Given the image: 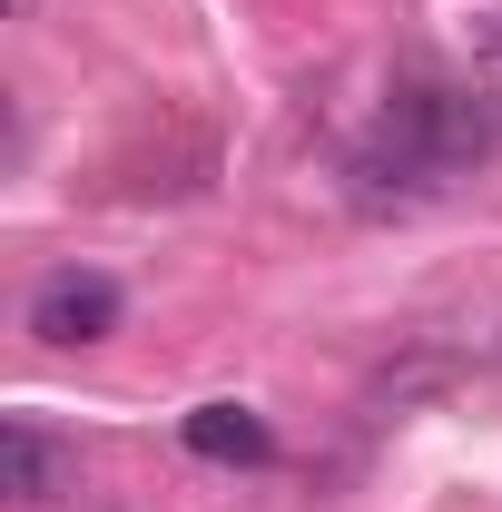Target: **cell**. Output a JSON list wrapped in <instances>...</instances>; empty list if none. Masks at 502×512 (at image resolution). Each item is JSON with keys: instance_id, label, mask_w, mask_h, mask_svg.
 <instances>
[{"instance_id": "1", "label": "cell", "mask_w": 502, "mask_h": 512, "mask_svg": "<svg viewBox=\"0 0 502 512\" xmlns=\"http://www.w3.org/2000/svg\"><path fill=\"white\" fill-rule=\"evenodd\" d=\"M483 158H502V99L463 89V79H404L384 99L375 138L355 148V197L365 207H424L453 178H473Z\"/></svg>"}, {"instance_id": "2", "label": "cell", "mask_w": 502, "mask_h": 512, "mask_svg": "<svg viewBox=\"0 0 502 512\" xmlns=\"http://www.w3.org/2000/svg\"><path fill=\"white\" fill-rule=\"evenodd\" d=\"M119 316H128V296H119V276H99V266H60L30 296V335L40 345H99V335H119Z\"/></svg>"}, {"instance_id": "3", "label": "cell", "mask_w": 502, "mask_h": 512, "mask_svg": "<svg viewBox=\"0 0 502 512\" xmlns=\"http://www.w3.org/2000/svg\"><path fill=\"white\" fill-rule=\"evenodd\" d=\"M178 444L197 453V463H237V473H256V463H276V424L256 414V404H188L178 414Z\"/></svg>"}, {"instance_id": "4", "label": "cell", "mask_w": 502, "mask_h": 512, "mask_svg": "<svg viewBox=\"0 0 502 512\" xmlns=\"http://www.w3.org/2000/svg\"><path fill=\"white\" fill-rule=\"evenodd\" d=\"M60 483H69V444L40 434L30 414H10V424H0V493H10V503H50Z\"/></svg>"}, {"instance_id": "5", "label": "cell", "mask_w": 502, "mask_h": 512, "mask_svg": "<svg viewBox=\"0 0 502 512\" xmlns=\"http://www.w3.org/2000/svg\"><path fill=\"white\" fill-rule=\"evenodd\" d=\"M0 10H10V20H30V10H40V0H0Z\"/></svg>"}, {"instance_id": "6", "label": "cell", "mask_w": 502, "mask_h": 512, "mask_svg": "<svg viewBox=\"0 0 502 512\" xmlns=\"http://www.w3.org/2000/svg\"><path fill=\"white\" fill-rule=\"evenodd\" d=\"M483 50H502V20H483Z\"/></svg>"}]
</instances>
